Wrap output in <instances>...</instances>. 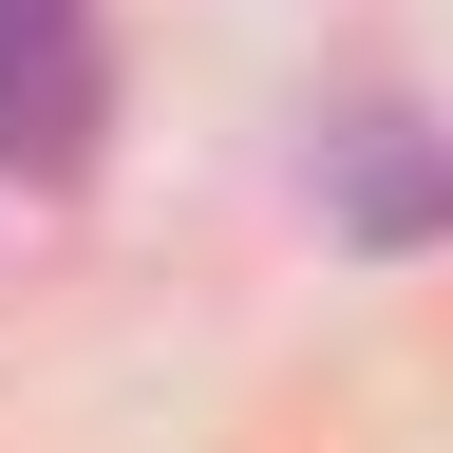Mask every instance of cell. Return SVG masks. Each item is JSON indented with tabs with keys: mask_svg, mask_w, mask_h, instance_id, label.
Segmentation results:
<instances>
[{
	"mask_svg": "<svg viewBox=\"0 0 453 453\" xmlns=\"http://www.w3.org/2000/svg\"><path fill=\"white\" fill-rule=\"evenodd\" d=\"M95 113H113L95 0H0V151H19V170H76Z\"/></svg>",
	"mask_w": 453,
	"mask_h": 453,
	"instance_id": "1",
	"label": "cell"
},
{
	"mask_svg": "<svg viewBox=\"0 0 453 453\" xmlns=\"http://www.w3.org/2000/svg\"><path fill=\"white\" fill-rule=\"evenodd\" d=\"M340 208H359L378 246H396V226H453V151H396V133H359V151H340Z\"/></svg>",
	"mask_w": 453,
	"mask_h": 453,
	"instance_id": "2",
	"label": "cell"
}]
</instances>
